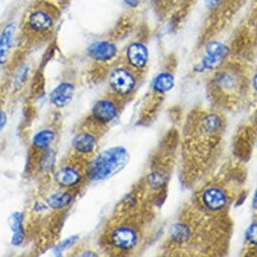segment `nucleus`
<instances>
[{
  "label": "nucleus",
  "mask_w": 257,
  "mask_h": 257,
  "mask_svg": "<svg viewBox=\"0 0 257 257\" xmlns=\"http://www.w3.org/2000/svg\"><path fill=\"white\" fill-rule=\"evenodd\" d=\"M131 154L123 146H113L102 151L89 161L85 169V178L91 181L110 179L126 169Z\"/></svg>",
  "instance_id": "obj_1"
},
{
  "label": "nucleus",
  "mask_w": 257,
  "mask_h": 257,
  "mask_svg": "<svg viewBox=\"0 0 257 257\" xmlns=\"http://www.w3.org/2000/svg\"><path fill=\"white\" fill-rule=\"evenodd\" d=\"M108 85L115 98H128L137 91L139 85V74L128 65H117L111 69L108 75Z\"/></svg>",
  "instance_id": "obj_2"
},
{
  "label": "nucleus",
  "mask_w": 257,
  "mask_h": 257,
  "mask_svg": "<svg viewBox=\"0 0 257 257\" xmlns=\"http://www.w3.org/2000/svg\"><path fill=\"white\" fill-rule=\"evenodd\" d=\"M230 55V49L219 41H211L205 45V54L194 68V70L203 72L206 70H219Z\"/></svg>",
  "instance_id": "obj_3"
},
{
  "label": "nucleus",
  "mask_w": 257,
  "mask_h": 257,
  "mask_svg": "<svg viewBox=\"0 0 257 257\" xmlns=\"http://www.w3.org/2000/svg\"><path fill=\"white\" fill-rule=\"evenodd\" d=\"M118 114L120 105L117 98L104 97L95 102L90 111V118L97 126H107L116 120Z\"/></svg>",
  "instance_id": "obj_4"
},
{
  "label": "nucleus",
  "mask_w": 257,
  "mask_h": 257,
  "mask_svg": "<svg viewBox=\"0 0 257 257\" xmlns=\"http://www.w3.org/2000/svg\"><path fill=\"white\" fill-rule=\"evenodd\" d=\"M25 26L32 35L43 36L52 31L55 26V17L47 9L37 8L29 12Z\"/></svg>",
  "instance_id": "obj_5"
},
{
  "label": "nucleus",
  "mask_w": 257,
  "mask_h": 257,
  "mask_svg": "<svg viewBox=\"0 0 257 257\" xmlns=\"http://www.w3.org/2000/svg\"><path fill=\"white\" fill-rule=\"evenodd\" d=\"M52 178L59 189L71 191L83 183L85 172L76 165H63L55 171Z\"/></svg>",
  "instance_id": "obj_6"
},
{
  "label": "nucleus",
  "mask_w": 257,
  "mask_h": 257,
  "mask_svg": "<svg viewBox=\"0 0 257 257\" xmlns=\"http://www.w3.org/2000/svg\"><path fill=\"white\" fill-rule=\"evenodd\" d=\"M110 244L121 251H130L139 243V233L132 225H117L109 233Z\"/></svg>",
  "instance_id": "obj_7"
},
{
  "label": "nucleus",
  "mask_w": 257,
  "mask_h": 257,
  "mask_svg": "<svg viewBox=\"0 0 257 257\" xmlns=\"http://www.w3.org/2000/svg\"><path fill=\"white\" fill-rule=\"evenodd\" d=\"M124 58H126V65L139 74L147 68L150 61V50L144 42H132L124 51Z\"/></svg>",
  "instance_id": "obj_8"
},
{
  "label": "nucleus",
  "mask_w": 257,
  "mask_h": 257,
  "mask_svg": "<svg viewBox=\"0 0 257 257\" xmlns=\"http://www.w3.org/2000/svg\"><path fill=\"white\" fill-rule=\"evenodd\" d=\"M87 55L97 63H110L118 55V48L111 41H96L87 49Z\"/></svg>",
  "instance_id": "obj_9"
},
{
  "label": "nucleus",
  "mask_w": 257,
  "mask_h": 257,
  "mask_svg": "<svg viewBox=\"0 0 257 257\" xmlns=\"http://www.w3.org/2000/svg\"><path fill=\"white\" fill-rule=\"evenodd\" d=\"M213 85L224 94H235L242 88V77L233 69H222L213 77Z\"/></svg>",
  "instance_id": "obj_10"
},
{
  "label": "nucleus",
  "mask_w": 257,
  "mask_h": 257,
  "mask_svg": "<svg viewBox=\"0 0 257 257\" xmlns=\"http://www.w3.org/2000/svg\"><path fill=\"white\" fill-rule=\"evenodd\" d=\"M200 200L203 205L212 212L223 211L229 204V196L225 190L220 186H207L200 194Z\"/></svg>",
  "instance_id": "obj_11"
},
{
  "label": "nucleus",
  "mask_w": 257,
  "mask_h": 257,
  "mask_svg": "<svg viewBox=\"0 0 257 257\" xmlns=\"http://www.w3.org/2000/svg\"><path fill=\"white\" fill-rule=\"evenodd\" d=\"M98 146L97 135L91 131H80L74 135L71 140V147L75 153L82 157L93 156Z\"/></svg>",
  "instance_id": "obj_12"
},
{
  "label": "nucleus",
  "mask_w": 257,
  "mask_h": 257,
  "mask_svg": "<svg viewBox=\"0 0 257 257\" xmlns=\"http://www.w3.org/2000/svg\"><path fill=\"white\" fill-rule=\"evenodd\" d=\"M75 93H76L75 84L72 82L63 81L52 89L50 95H49V100H50V103L55 108L63 109V108L68 107L72 100H74Z\"/></svg>",
  "instance_id": "obj_13"
},
{
  "label": "nucleus",
  "mask_w": 257,
  "mask_h": 257,
  "mask_svg": "<svg viewBox=\"0 0 257 257\" xmlns=\"http://www.w3.org/2000/svg\"><path fill=\"white\" fill-rule=\"evenodd\" d=\"M16 24L9 23L0 32V65L8 63L16 38Z\"/></svg>",
  "instance_id": "obj_14"
},
{
  "label": "nucleus",
  "mask_w": 257,
  "mask_h": 257,
  "mask_svg": "<svg viewBox=\"0 0 257 257\" xmlns=\"http://www.w3.org/2000/svg\"><path fill=\"white\" fill-rule=\"evenodd\" d=\"M75 197L71 191L69 190H59L56 192L49 194L45 204L50 210L54 211H63L68 207H70L74 203Z\"/></svg>",
  "instance_id": "obj_15"
},
{
  "label": "nucleus",
  "mask_w": 257,
  "mask_h": 257,
  "mask_svg": "<svg viewBox=\"0 0 257 257\" xmlns=\"http://www.w3.org/2000/svg\"><path fill=\"white\" fill-rule=\"evenodd\" d=\"M9 225L12 232L11 244L13 246L22 245L25 239L24 213L21 212V211H16V212H13L9 219Z\"/></svg>",
  "instance_id": "obj_16"
},
{
  "label": "nucleus",
  "mask_w": 257,
  "mask_h": 257,
  "mask_svg": "<svg viewBox=\"0 0 257 257\" xmlns=\"http://www.w3.org/2000/svg\"><path fill=\"white\" fill-rule=\"evenodd\" d=\"M57 134L51 128H43V130L36 132L31 139V146L34 150L38 152H43L51 148L52 145L56 141Z\"/></svg>",
  "instance_id": "obj_17"
},
{
  "label": "nucleus",
  "mask_w": 257,
  "mask_h": 257,
  "mask_svg": "<svg viewBox=\"0 0 257 257\" xmlns=\"http://www.w3.org/2000/svg\"><path fill=\"white\" fill-rule=\"evenodd\" d=\"M176 85V77L172 72L170 71H161L153 78L151 89L156 95H165L170 93Z\"/></svg>",
  "instance_id": "obj_18"
},
{
  "label": "nucleus",
  "mask_w": 257,
  "mask_h": 257,
  "mask_svg": "<svg viewBox=\"0 0 257 257\" xmlns=\"http://www.w3.org/2000/svg\"><path fill=\"white\" fill-rule=\"evenodd\" d=\"M169 173L164 170H154L148 174L146 178L147 185L151 187V189L154 191H159L161 189H164L165 186L167 185L169 183Z\"/></svg>",
  "instance_id": "obj_19"
},
{
  "label": "nucleus",
  "mask_w": 257,
  "mask_h": 257,
  "mask_svg": "<svg viewBox=\"0 0 257 257\" xmlns=\"http://www.w3.org/2000/svg\"><path fill=\"white\" fill-rule=\"evenodd\" d=\"M192 231L190 226L183 222H178L173 224L170 229V236L173 242L177 243H185L191 238Z\"/></svg>",
  "instance_id": "obj_20"
},
{
  "label": "nucleus",
  "mask_w": 257,
  "mask_h": 257,
  "mask_svg": "<svg viewBox=\"0 0 257 257\" xmlns=\"http://www.w3.org/2000/svg\"><path fill=\"white\" fill-rule=\"evenodd\" d=\"M202 130L204 133L213 135L222 130V118L217 114H207L202 121Z\"/></svg>",
  "instance_id": "obj_21"
},
{
  "label": "nucleus",
  "mask_w": 257,
  "mask_h": 257,
  "mask_svg": "<svg viewBox=\"0 0 257 257\" xmlns=\"http://www.w3.org/2000/svg\"><path fill=\"white\" fill-rule=\"evenodd\" d=\"M39 169L44 172H50L56 166V152L51 148L47 151H43L42 156L39 158Z\"/></svg>",
  "instance_id": "obj_22"
},
{
  "label": "nucleus",
  "mask_w": 257,
  "mask_h": 257,
  "mask_svg": "<svg viewBox=\"0 0 257 257\" xmlns=\"http://www.w3.org/2000/svg\"><path fill=\"white\" fill-rule=\"evenodd\" d=\"M78 239H80V236H77V235L70 236V237H68V238L63 239L62 242H59L58 244L56 245L55 253H56V255H61L62 252L65 251V250L70 249L72 245L76 244V243L78 242Z\"/></svg>",
  "instance_id": "obj_23"
},
{
  "label": "nucleus",
  "mask_w": 257,
  "mask_h": 257,
  "mask_svg": "<svg viewBox=\"0 0 257 257\" xmlns=\"http://www.w3.org/2000/svg\"><path fill=\"white\" fill-rule=\"evenodd\" d=\"M28 76H29V68L23 67L21 70L18 71L17 76H16V78H15L16 88H21L22 85L25 83L26 80H28Z\"/></svg>",
  "instance_id": "obj_24"
},
{
  "label": "nucleus",
  "mask_w": 257,
  "mask_h": 257,
  "mask_svg": "<svg viewBox=\"0 0 257 257\" xmlns=\"http://www.w3.org/2000/svg\"><path fill=\"white\" fill-rule=\"evenodd\" d=\"M256 228H257V225H256V222H253L251 225L249 226L248 228V230H246V232H245V238H246V240H248L249 243H253V244H255L256 243Z\"/></svg>",
  "instance_id": "obj_25"
},
{
  "label": "nucleus",
  "mask_w": 257,
  "mask_h": 257,
  "mask_svg": "<svg viewBox=\"0 0 257 257\" xmlns=\"http://www.w3.org/2000/svg\"><path fill=\"white\" fill-rule=\"evenodd\" d=\"M205 6L209 11H217L223 6V0H205Z\"/></svg>",
  "instance_id": "obj_26"
},
{
  "label": "nucleus",
  "mask_w": 257,
  "mask_h": 257,
  "mask_svg": "<svg viewBox=\"0 0 257 257\" xmlns=\"http://www.w3.org/2000/svg\"><path fill=\"white\" fill-rule=\"evenodd\" d=\"M6 123H8V114L4 110H0V131L4 130Z\"/></svg>",
  "instance_id": "obj_27"
},
{
  "label": "nucleus",
  "mask_w": 257,
  "mask_h": 257,
  "mask_svg": "<svg viewBox=\"0 0 257 257\" xmlns=\"http://www.w3.org/2000/svg\"><path fill=\"white\" fill-rule=\"evenodd\" d=\"M123 2H124V4H126L127 6H130V8H132V9L138 8L140 4V0H123Z\"/></svg>",
  "instance_id": "obj_28"
},
{
  "label": "nucleus",
  "mask_w": 257,
  "mask_h": 257,
  "mask_svg": "<svg viewBox=\"0 0 257 257\" xmlns=\"http://www.w3.org/2000/svg\"><path fill=\"white\" fill-rule=\"evenodd\" d=\"M88 252H82L81 256H97V253L91 252V250H87Z\"/></svg>",
  "instance_id": "obj_29"
},
{
  "label": "nucleus",
  "mask_w": 257,
  "mask_h": 257,
  "mask_svg": "<svg viewBox=\"0 0 257 257\" xmlns=\"http://www.w3.org/2000/svg\"><path fill=\"white\" fill-rule=\"evenodd\" d=\"M252 205H253V209H255V207H256V193L255 194H253V200H252Z\"/></svg>",
  "instance_id": "obj_30"
}]
</instances>
